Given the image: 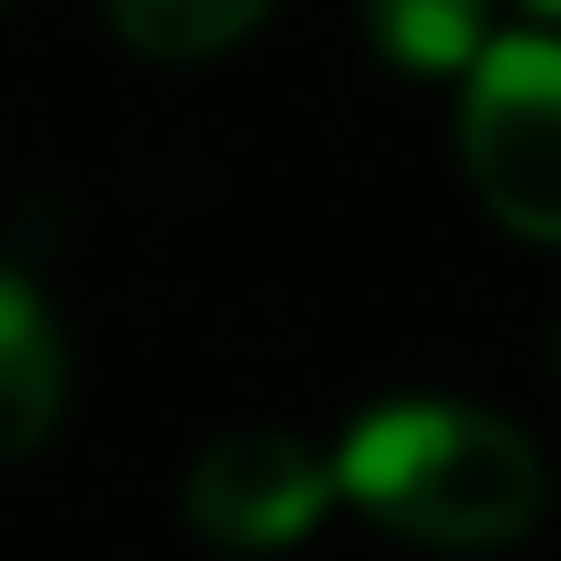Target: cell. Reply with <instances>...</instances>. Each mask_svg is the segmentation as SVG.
<instances>
[{"label":"cell","mask_w":561,"mask_h":561,"mask_svg":"<svg viewBox=\"0 0 561 561\" xmlns=\"http://www.w3.org/2000/svg\"><path fill=\"white\" fill-rule=\"evenodd\" d=\"M331 488L388 537L438 553H495L545 512V462L512 421L455 397H388L355 413L331 455Z\"/></svg>","instance_id":"6da1fadb"},{"label":"cell","mask_w":561,"mask_h":561,"mask_svg":"<svg viewBox=\"0 0 561 561\" xmlns=\"http://www.w3.org/2000/svg\"><path fill=\"white\" fill-rule=\"evenodd\" d=\"M462 165L504 231L561 240V42L504 34L462 75Z\"/></svg>","instance_id":"7a4b0ae2"},{"label":"cell","mask_w":561,"mask_h":561,"mask_svg":"<svg viewBox=\"0 0 561 561\" xmlns=\"http://www.w3.org/2000/svg\"><path fill=\"white\" fill-rule=\"evenodd\" d=\"M331 462H314L298 438L280 430H231L191 462L182 512L207 545L224 553H289L322 528L331 512Z\"/></svg>","instance_id":"3957f363"},{"label":"cell","mask_w":561,"mask_h":561,"mask_svg":"<svg viewBox=\"0 0 561 561\" xmlns=\"http://www.w3.org/2000/svg\"><path fill=\"white\" fill-rule=\"evenodd\" d=\"M67 413V339L25 273L0 264V455H34Z\"/></svg>","instance_id":"277c9868"},{"label":"cell","mask_w":561,"mask_h":561,"mask_svg":"<svg viewBox=\"0 0 561 561\" xmlns=\"http://www.w3.org/2000/svg\"><path fill=\"white\" fill-rule=\"evenodd\" d=\"M364 34L404 75H471L488 50V0H364Z\"/></svg>","instance_id":"5b68a950"},{"label":"cell","mask_w":561,"mask_h":561,"mask_svg":"<svg viewBox=\"0 0 561 561\" xmlns=\"http://www.w3.org/2000/svg\"><path fill=\"white\" fill-rule=\"evenodd\" d=\"M264 9H273V0H107L116 34L133 42L140 58H165V67L231 50Z\"/></svg>","instance_id":"8992f818"},{"label":"cell","mask_w":561,"mask_h":561,"mask_svg":"<svg viewBox=\"0 0 561 561\" xmlns=\"http://www.w3.org/2000/svg\"><path fill=\"white\" fill-rule=\"evenodd\" d=\"M528 9H537V18H561V0H528Z\"/></svg>","instance_id":"52a82bcc"}]
</instances>
